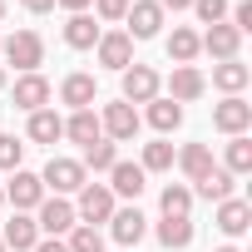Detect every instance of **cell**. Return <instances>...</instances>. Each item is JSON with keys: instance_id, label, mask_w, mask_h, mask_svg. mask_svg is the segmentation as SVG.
Wrapping results in <instances>:
<instances>
[{"instance_id": "19", "label": "cell", "mask_w": 252, "mask_h": 252, "mask_svg": "<svg viewBox=\"0 0 252 252\" xmlns=\"http://www.w3.org/2000/svg\"><path fill=\"white\" fill-rule=\"evenodd\" d=\"M109 178H114V183H109V193L139 198V193H144V178H149V173H144L139 163H114V168H109Z\"/></svg>"}, {"instance_id": "35", "label": "cell", "mask_w": 252, "mask_h": 252, "mask_svg": "<svg viewBox=\"0 0 252 252\" xmlns=\"http://www.w3.org/2000/svg\"><path fill=\"white\" fill-rule=\"evenodd\" d=\"M99 20H124V10H129V0H94Z\"/></svg>"}, {"instance_id": "6", "label": "cell", "mask_w": 252, "mask_h": 252, "mask_svg": "<svg viewBox=\"0 0 252 252\" xmlns=\"http://www.w3.org/2000/svg\"><path fill=\"white\" fill-rule=\"evenodd\" d=\"M99 129H104L109 139H119V144H129V139L139 134V109H134V104H124V99H119V104H109V109H104V119H99Z\"/></svg>"}, {"instance_id": "25", "label": "cell", "mask_w": 252, "mask_h": 252, "mask_svg": "<svg viewBox=\"0 0 252 252\" xmlns=\"http://www.w3.org/2000/svg\"><path fill=\"white\" fill-rule=\"evenodd\" d=\"M198 50H203V45H198V35H193V30H183V25H178V30L168 35V60H173V64H193V60H198Z\"/></svg>"}, {"instance_id": "21", "label": "cell", "mask_w": 252, "mask_h": 252, "mask_svg": "<svg viewBox=\"0 0 252 252\" xmlns=\"http://www.w3.org/2000/svg\"><path fill=\"white\" fill-rule=\"evenodd\" d=\"M247 64H237V60H222V64H213V84L222 89V94H242L247 89Z\"/></svg>"}, {"instance_id": "42", "label": "cell", "mask_w": 252, "mask_h": 252, "mask_svg": "<svg viewBox=\"0 0 252 252\" xmlns=\"http://www.w3.org/2000/svg\"><path fill=\"white\" fill-rule=\"evenodd\" d=\"M0 20H5V0H0Z\"/></svg>"}, {"instance_id": "14", "label": "cell", "mask_w": 252, "mask_h": 252, "mask_svg": "<svg viewBox=\"0 0 252 252\" xmlns=\"http://www.w3.org/2000/svg\"><path fill=\"white\" fill-rule=\"evenodd\" d=\"M218 227H222L227 237H242V232L252 227V208H247L242 198H222V203H218Z\"/></svg>"}, {"instance_id": "27", "label": "cell", "mask_w": 252, "mask_h": 252, "mask_svg": "<svg viewBox=\"0 0 252 252\" xmlns=\"http://www.w3.org/2000/svg\"><path fill=\"white\" fill-rule=\"evenodd\" d=\"M178 168H183V173H188V178L198 183V178H203V173L213 168V154H208V144H188V149L178 154Z\"/></svg>"}, {"instance_id": "2", "label": "cell", "mask_w": 252, "mask_h": 252, "mask_svg": "<svg viewBox=\"0 0 252 252\" xmlns=\"http://www.w3.org/2000/svg\"><path fill=\"white\" fill-rule=\"evenodd\" d=\"M40 183L55 188V193H79L84 188V163L79 158H50L45 173H40Z\"/></svg>"}, {"instance_id": "45", "label": "cell", "mask_w": 252, "mask_h": 252, "mask_svg": "<svg viewBox=\"0 0 252 252\" xmlns=\"http://www.w3.org/2000/svg\"><path fill=\"white\" fill-rule=\"evenodd\" d=\"M0 252H5V242H0Z\"/></svg>"}, {"instance_id": "18", "label": "cell", "mask_w": 252, "mask_h": 252, "mask_svg": "<svg viewBox=\"0 0 252 252\" xmlns=\"http://www.w3.org/2000/svg\"><path fill=\"white\" fill-rule=\"evenodd\" d=\"M64 134H69L74 144H84V149L99 144V134H104V129H99V114H94V109H74V119H64Z\"/></svg>"}, {"instance_id": "34", "label": "cell", "mask_w": 252, "mask_h": 252, "mask_svg": "<svg viewBox=\"0 0 252 252\" xmlns=\"http://www.w3.org/2000/svg\"><path fill=\"white\" fill-rule=\"evenodd\" d=\"M193 10H198V20H203V25H222L227 0H193Z\"/></svg>"}, {"instance_id": "7", "label": "cell", "mask_w": 252, "mask_h": 252, "mask_svg": "<svg viewBox=\"0 0 252 252\" xmlns=\"http://www.w3.org/2000/svg\"><path fill=\"white\" fill-rule=\"evenodd\" d=\"M158 99V74L149 64H129L124 69V104H149Z\"/></svg>"}, {"instance_id": "41", "label": "cell", "mask_w": 252, "mask_h": 252, "mask_svg": "<svg viewBox=\"0 0 252 252\" xmlns=\"http://www.w3.org/2000/svg\"><path fill=\"white\" fill-rule=\"evenodd\" d=\"M218 252H242V247H218Z\"/></svg>"}, {"instance_id": "23", "label": "cell", "mask_w": 252, "mask_h": 252, "mask_svg": "<svg viewBox=\"0 0 252 252\" xmlns=\"http://www.w3.org/2000/svg\"><path fill=\"white\" fill-rule=\"evenodd\" d=\"M149 124L158 134H173L178 124H183V104H173V99H149Z\"/></svg>"}, {"instance_id": "9", "label": "cell", "mask_w": 252, "mask_h": 252, "mask_svg": "<svg viewBox=\"0 0 252 252\" xmlns=\"http://www.w3.org/2000/svg\"><path fill=\"white\" fill-rule=\"evenodd\" d=\"M35 227H40V232H50V237H60V232L79 227V218H74V208H69L64 198H45V203H40V218H35Z\"/></svg>"}, {"instance_id": "28", "label": "cell", "mask_w": 252, "mask_h": 252, "mask_svg": "<svg viewBox=\"0 0 252 252\" xmlns=\"http://www.w3.org/2000/svg\"><path fill=\"white\" fill-rule=\"evenodd\" d=\"M227 173L237 178V173H252V139L247 134H237L232 144H227Z\"/></svg>"}, {"instance_id": "3", "label": "cell", "mask_w": 252, "mask_h": 252, "mask_svg": "<svg viewBox=\"0 0 252 252\" xmlns=\"http://www.w3.org/2000/svg\"><path fill=\"white\" fill-rule=\"evenodd\" d=\"M74 218H84L89 227H94V222H109V218H114V193H109L104 183H84V188H79Z\"/></svg>"}, {"instance_id": "22", "label": "cell", "mask_w": 252, "mask_h": 252, "mask_svg": "<svg viewBox=\"0 0 252 252\" xmlns=\"http://www.w3.org/2000/svg\"><path fill=\"white\" fill-rule=\"evenodd\" d=\"M60 99H64L69 109H89V104H94V74H69V79L60 84Z\"/></svg>"}, {"instance_id": "44", "label": "cell", "mask_w": 252, "mask_h": 252, "mask_svg": "<svg viewBox=\"0 0 252 252\" xmlns=\"http://www.w3.org/2000/svg\"><path fill=\"white\" fill-rule=\"evenodd\" d=\"M0 89H5V69H0Z\"/></svg>"}, {"instance_id": "40", "label": "cell", "mask_w": 252, "mask_h": 252, "mask_svg": "<svg viewBox=\"0 0 252 252\" xmlns=\"http://www.w3.org/2000/svg\"><path fill=\"white\" fill-rule=\"evenodd\" d=\"M193 0H158V10H188Z\"/></svg>"}, {"instance_id": "24", "label": "cell", "mask_w": 252, "mask_h": 252, "mask_svg": "<svg viewBox=\"0 0 252 252\" xmlns=\"http://www.w3.org/2000/svg\"><path fill=\"white\" fill-rule=\"evenodd\" d=\"M198 193H203L208 203H222V198H232V173L213 163V168H208V173L198 178Z\"/></svg>"}, {"instance_id": "36", "label": "cell", "mask_w": 252, "mask_h": 252, "mask_svg": "<svg viewBox=\"0 0 252 252\" xmlns=\"http://www.w3.org/2000/svg\"><path fill=\"white\" fill-rule=\"evenodd\" d=\"M232 30H237V35L252 30V0H237V5H232Z\"/></svg>"}, {"instance_id": "5", "label": "cell", "mask_w": 252, "mask_h": 252, "mask_svg": "<svg viewBox=\"0 0 252 252\" xmlns=\"http://www.w3.org/2000/svg\"><path fill=\"white\" fill-rule=\"evenodd\" d=\"M213 129H222V134H232V139L247 134V129H252V104L237 99V94H227V99L213 109Z\"/></svg>"}, {"instance_id": "1", "label": "cell", "mask_w": 252, "mask_h": 252, "mask_svg": "<svg viewBox=\"0 0 252 252\" xmlns=\"http://www.w3.org/2000/svg\"><path fill=\"white\" fill-rule=\"evenodd\" d=\"M0 55H5L15 69H25V74H35L40 64H45V40L35 35V30H15L10 40H0Z\"/></svg>"}, {"instance_id": "39", "label": "cell", "mask_w": 252, "mask_h": 252, "mask_svg": "<svg viewBox=\"0 0 252 252\" xmlns=\"http://www.w3.org/2000/svg\"><path fill=\"white\" fill-rule=\"evenodd\" d=\"M20 5H25L30 15H45V10H55V0H20Z\"/></svg>"}, {"instance_id": "30", "label": "cell", "mask_w": 252, "mask_h": 252, "mask_svg": "<svg viewBox=\"0 0 252 252\" xmlns=\"http://www.w3.org/2000/svg\"><path fill=\"white\" fill-rule=\"evenodd\" d=\"M144 173H163V168H173V144H144V163H139Z\"/></svg>"}, {"instance_id": "8", "label": "cell", "mask_w": 252, "mask_h": 252, "mask_svg": "<svg viewBox=\"0 0 252 252\" xmlns=\"http://www.w3.org/2000/svg\"><path fill=\"white\" fill-rule=\"evenodd\" d=\"M5 198L15 203V213H25V208H40V203H45V183H40V173H25V168H15V178H10Z\"/></svg>"}, {"instance_id": "11", "label": "cell", "mask_w": 252, "mask_h": 252, "mask_svg": "<svg viewBox=\"0 0 252 252\" xmlns=\"http://www.w3.org/2000/svg\"><path fill=\"white\" fill-rule=\"evenodd\" d=\"M198 45H203L213 60H237V45H242V35H237L232 25H208V35H198Z\"/></svg>"}, {"instance_id": "37", "label": "cell", "mask_w": 252, "mask_h": 252, "mask_svg": "<svg viewBox=\"0 0 252 252\" xmlns=\"http://www.w3.org/2000/svg\"><path fill=\"white\" fill-rule=\"evenodd\" d=\"M30 252H69V247H64V242H60V237H45V242H35V247H30Z\"/></svg>"}, {"instance_id": "20", "label": "cell", "mask_w": 252, "mask_h": 252, "mask_svg": "<svg viewBox=\"0 0 252 252\" xmlns=\"http://www.w3.org/2000/svg\"><path fill=\"white\" fill-rule=\"evenodd\" d=\"M30 139H35V144L64 139V119H60L55 109H35V114H30Z\"/></svg>"}, {"instance_id": "38", "label": "cell", "mask_w": 252, "mask_h": 252, "mask_svg": "<svg viewBox=\"0 0 252 252\" xmlns=\"http://www.w3.org/2000/svg\"><path fill=\"white\" fill-rule=\"evenodd\" d=\"M55 5H64V10H69V15H84V10H89V5H94V0H55Z\"/></svg>"}, {"instance_id": "16", "label": "cell", "mask_w": 252, "mask_h": 252, "mask_svg": "<svg viewBox=\"0 0 252 252\" xmlns=\"http://www.w3.org/2000/svg\"><path fill=\"white\" fill-rule=\"evenodd\" d=\"M109 222H114V242H124V247H134V242L149 232V218H144L139 208H124V213H114Z\"/></svg>"}, {"instance_id": "15", "label": "cell", "mask_w": 252, "mask_h": 252, "mask_svg": "<svg viewBox=\"0 0 252 252\" xmlns=\"http://www.w3.org/2000/svg\"><path fill=\"white\" fill-rule=\"evenodd\" d=\"M168 89H173V104H193V99L208 89V79H203L193 64H178V69H173V79H168Z\"/></svg>"}, {"instance_id": "10", "label": "cell", "mask_w": 252, "mask_h": 252, "mask_svg": "<svg viewBox=\"0 0 252 252\" xmlns=\"http://www.w3.org/2000/svg\"><path fill=\"white\" fill-rule=\"evenodd\" d=\"M99 64H109V69H129V64H134V40L124 35V30L99 35Z\"/></svg>"}, {"instance_id": "29", "label": "cell", "mask_w": 252, "mask_h": 252, "mask_svg": "<svg viewBox=\"0 0 252 252\" xmlns=\"http://www.w3.org/2000/svg\"><path fill=\"white\" fill-rule=\"evenodd\" d=\"M114 163H119V149H114V144H104V139H99V144H89V149H84V168L109 173Z\"/></svg>"}, {"instance_id": "12", "label": "cell", "mask_w": 252, "mask_h": 252, "mask_svg": "<svg viewBox=\"0 0 252 252\" xmlns=\"http://www.w3.org/2000/svg\"><path fill=\"white\" fill-rule=\"evenodd\" d=\"M15 104H20L25 114L45 109V104H50V79H45V74H20V79H15Z\"/></svg>"}, {"instance_id": "4", "label": "cell", "mask_w": 252, "mask_h": 252, "mask_svg": "<svg viewBox=\"0 0 252 252\" xmlns=\"http://www.w3.org/2000/svg\"><path fill=\"white\" fill-rule=\"evenodd\" d=\"M124 20H129V40H154L158 25H163V10H158V0H134L129 10H124Z\"/></svg>"}, {"instance_id": "13", "label": "cell", "mask_w": 252, "mask_h": 252, "mask_svg": "<svg viewBox=\"0 0 252 252\" xmlns=\"http://www.w3.org/2000/svg\"><path fill=\"white\" fill-rule=\"evenodd\" d=\"M0 242H5V252H10V247H15V252H30V247L40 242V227H35V218L15 213V218L5 222V232H0Z\"/></svg>"}, {"instance_id": "32", "label": "cell", "mask_w": 252, "mask_h": 252, "mask_svg": "<svg viewBox=\"0 0 252 252\" xmlns=\"http://www.w3.org/2000/svg\"><path fill=\"white\" fill-rule=\"evenodd\" d=\"M64 247H69V252H104V232L89 227V222H84V227H69V242H64Z\"/></svg>"}, {"instance_id": "43", "label": "cell", "mask_w": 252, "mask_h": 252, "mask_svg": "<svg viewBox=\"0 0 252 252\" xmlns=\"http://www.w3.org/2000/svg\"><path fill=\"white\" fill-rule=\"evenodd\" d=\"M0 208H5V188H0Z\"/></svg>"}, {"instance_id": "33", "label": "cell", "mask_w": 252, "mask_h": 252, "mask_svg": "<svg viewBox=\"0 0 252 252\" xmlns=\"http://www.w3.org/2000/svg\"><path fill=\"white\" fill-rule=\"evenodd\" d=\"M20 158H25V144L15 134H0V168H20Z\"/></svg>"}, {"instance_id": "31", "label": "cell", "mask_w": 252, "mask_h": 252, "mask_svg": "<svg viewBox=\"0 0 252 252\" xmlns=\"http://www.w3.org/2000/svg\"><path fill=\"white\" fill-rule=\"evenodd\" d=\"M188 208H193V193L183 183H168L163 188V218H188Z\"/></svg>"}, {"instance_id": "26", "label": "cell", "mask_w": 252, "mask_h": 252, "mask_svg": "<svg viewBox=\"0 0 252 252\" xmlns=\"http://www.w3.org/2000/svg\"><path fill=\"white\" fill-rule=\"evenodd\" d=\"M158 242L173 247V252L188 247V242H193V218H163V222H158Z\"/></svg>"}, {"instance_id": "17", "label": "cell", "mask_w": 252, "mask_h": 252, "mask_svg": "<svg viewBox=\"0 0 252 252\" xmlns=\"http://www.w3.org/2000/svg\"><path fill=\"white\" fill-rule=\"evenodd\" d=\"M64 45H69V50H94V45H99L94 15H69V20H64Z\"/></svg>"}]
</instances>
